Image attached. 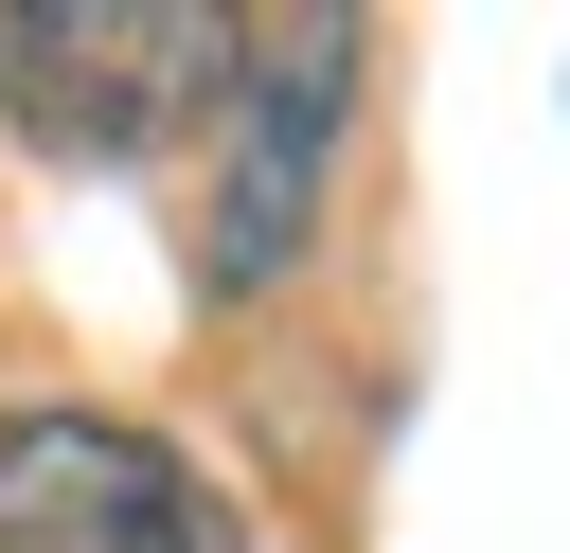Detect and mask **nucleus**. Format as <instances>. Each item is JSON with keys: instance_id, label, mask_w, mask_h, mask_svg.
<instances>
[{"instance_id": "obj_3", "label": "nucleus", "mask_w": 570, "mask_h": 553, "mask_svg": "<svg viewBox=\"0 0 570 553\" xmlns=\"http://www.w3.org/2000/svg\"><path fill=\"white\" fill-rule=\"evenodd\" d=\"M0 553H249V517L125 410H0Z\"/></svg>"}, {"instance_id": "obj_2", "label": "nucleus", "mask_w": 570, "mask_h": 553, "mask_svg": "<svg viewBox=\"0 0 570 553\" xmlns=\"http://www.w3.org/2000/svg\"><path fill=\"white\" fill-rule=\"evenodd\" d=\"M232 71L214 0H18L0 18V125L36 161H142L160 125H196Z\"/></svg>"}, {"instance_id": "obj_1", "label": "nucleus", "mask_w": 570, "mask_h": 553, "mask_svg": "<svg viewBox=\"0 0 570 553\" xmlns=\"http://www.w3.org/2000/svg\"><path fill=\"white\" fill-rule=\"evenodd\" d=\"M356 54L374 36L338 0L232 18V71H214V214H196V268L214 285H267L321 232V178H338V125H356Z\"/></svg>"}]
</instances>
